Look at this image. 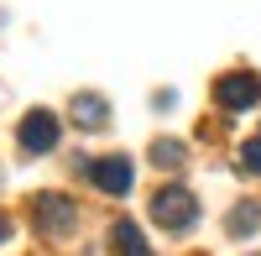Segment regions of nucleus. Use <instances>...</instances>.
<instances>
[{
    "mask_svg": "<svg viewBox=\"0 0 261 256\" xmlns=\"http://www.w3.org/2000/svg\"><path fill=\"white\" fill-rule=\"evenodd\" d=\"M256 204H241V209H235V215H230V236H251V230H256Z\"/></svg>",
    "mask_w": 261,
    "mask_h": 256,
    "instance_id": "6e6552de",
    "label": "nucleus"
},
{
    "mask_svg": "<svg viewBox=\"0 0 261 256\" xmlns=\"http://www.w3.org/2000/svg\"><path fill=\"white\" fill-rule=\"evenodd\" d=\"M21 152H32V157H42V152H53L58 146V136H63V125H58V115L53 110H27L21 115Z\"/></svg>",
    "mask_w": 261,
    "mask_h": 256,
    "instance_id": "39448f33",
    "label": "nucleus"
},
{
    "mask_svg": "<svg viewBox=\"0 0 261 256\" xmlns=\"http://www.w3.org/2000/svg\"><path fill=\"white\" fill-rule=\"evenodd\" d=\"M73 120L84 131H105V125H110V105L99 94H73Z\"/></svg>",
    "mask_w": 261,
    "mask_h": 256,
    "instance_id": "423d86ee",
    "label": "nucleus"
},
{
    "mask_svg": "<svg viewBox=\"0 0 261 256\" xmlns=\"http://www.w3.org/2000/svg\"><path fill=\"white\" fill-rule=\"evenodd\" d=\"M151 220L178 236V230H188L193 220H199V199H193L183 183H167V188H157V194H151Z\"/></svg>",
    "mask_w": 261,
    "mask_h": 256,
    "instance_id": "f257e3e1",
    "label": "nucleus"
},
{
    "mask_svg": "<svg viewBox=\"0 0 261 256\" xmlns=\"http://www.w3.org/2000/svg\"><path fill=\"white\" fill-rule=\"evenodd\" d=\"M6 236H11V220H6V215H0V241H6Z\"/></svg>",
    "mask_w": 261,
    "mask_h": 256,
    "instance_id": "9b49d317",
    "label": "nucleus"
},
{
    "mask_svg": "<svg viewBox=\"0 0 261 256\" xmlns=\"http://www.w3.org/2000/svg\"><path fill=\"white\" fill-rule=\"evenodd\" d=\"M151 157H157V162H172V167H178V162H183V146H178V141H157V146H151Z\"/></svg>",
    "mask_w": 261,
    "mask_h": 256,
    "instance_id": "1a4fd4ad",
    "label": "nucleus"
},
{
    "mask_svg": "<svg viewBox=\"0 0 261 256\" xmlns=\"http://www.w3.org/2000/svg\"><path fill=\"white\" fill-rule=\"evenodd\" d=\"M84 173H89V183L99 188V194H110V199H125L130 183H136V167H130V157H99V162H84Z\"/></svg>",
    "mask_w": 261,
    "mask_h": 256,
    "instance_id": "7ed1b4c3",
    "label": "nucleus"
},
{
    "mask_svg": "<svg viewBox=\"0 0 261 256\" xmlns=\"http://www.w3.org/2000/svg\"><path fill=\"white\" fill-rule=\"evenodd\" d=\"M110 246H115V256H151V246H146V236L130 220H115V230H110Z\"/></svg>",
    "mask_w": 261,
    "mask_h": 256,
    "instance_id": "0eeeda50",
    "label": "nucleus"
},
{
    "mask_svg": "<svg viewBox=\"0 0 261 256\" xmlns=\"http://www.w3.org/2000/svg\"><path fill=\"white\" fill-rule=\"evenodd\" d=\"M261 99V79L256 73H246V68H235V73H225V79H214V105L220 110H251V105Z\"/></svg>",
    "mask_w": 261,
    "mask_h": 256,
    "instance_id": "20e7f679",
    "label": "nucleus"
},
{
    "mask_svg": "<svg viewBox=\"0 0 261 256\" xmlns=\"http://www.w3.org/2000/svg\"><path fill=\"white\" fill-rule=\"evenodd\" d=\"M32 220L42 236H68V230L79 225V204L68 194H37L32 199Z\"/></svg>",
    "mask_w": 261,
    "mask_h": 256,
    "instance_id": "f03ea898",
    "label": "nucleus"
},
{
    "mask_svg": "<svg viewBox=\"0 0 261 256\" xmlns=\"http://www.w3.org/2000/svg\"><path fill=\"white\" fill-rule=\"evenodd\" d=\"M241 162L251 167V173H261V136H256V141H246V152H241Z\"/></svg>",
    "mask_w": 261,
    "mask_h": 256,
    "instance_id": "9d476101",
    "label": "nucleus"
}]
</instances>
